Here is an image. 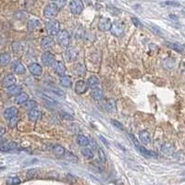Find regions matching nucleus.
I'll list each match as a JSON object with an SVG mask.
<instances>
[{"mask_svg": "<svg viewBox=\"0 0 185 185\" xmlns=\"http://www.w3.org/2000/svg\"><path fill=\"white\" fill-rule=\"evenodd\" d=\"M130 138H131V140H132V144H134V146H135V148L139 151V153L140 154H142L144 157H146V158H149V157H153V156H156V154L155 153H153V152H150V151H148L146 148H144V146H142L141 144H140V143L138 142V140L132 135V133L130 134Z\"/></svg>", "mask_w": 185, "mask_h": 185, "instance_id": "2", "label": "nucleus"}, {"mask_svg": "<svg viewBox=\"0 0 185 185\" xmlns=\"http://www.w3.org/2000/svg\"><path fill=\"white\" fill-rule=\"evenodd\" d=\"M46 30L49 35H51V36L56 35L57 32L60 31V24L57 21L50 20L49 22H47L46 23Z\"/></svg>", "mask_w": 185, "mask_h": 185, "instance_id": "3", "label": "nucleus"}, {"mask_svg": "<svg viewBox=\"0 0 185 185\" xmlns=\"http://www.w3.org/2000/svg\"><path fill=\"white\" fill-rule=\"evenodd\" d=\"M81 154L88 159H91L94 158V153H93V151L90 148H83L81 150Z\"/></svg>", "mask_w": 185, "mask_h": 185, "instance_id": "32", "label": "nucleus"}, {"mask_svg": "<svg viewBox=\"0 0 185 185\" xmlns=\"http://www.w3.org/2000/svg\"><path fill=\"white\" fill-rule=\"evenodd\" d=\"M64 156H65V158L67 159V160H69V161H71V162H77L78 161V158H77V157L76 156H74L72 153H71V152H65V154H64Z\"/></svg>", "mask_w": 185, "mask_h": 185, "instance_id": "33", "label": "nucleus"}, {"mask_svg": "<svg viewBox=\"0 0 185 185\" xmlns=\"http://www.w3.org/2000/svg\"><path fill=\"white\" fill-rule=\"evenodd\" d=\"M6 132V130H5V128H3V127H0V137L5 133Z\"/></svg>", "mask_w": 185, "mask_h": 185, "instance_id": "48", "label": "nucleus"}, {"mask_svg": "<svg viewBox=\"0 0 185 185\" xmlns=\"http://www.w3.org/2000/svg\"><path fill=\"white\" fill-rule=\"evenodd\" d=\"M139 137H140V140L143 144H150L151 142V137H150V134L149 132H146V131H142L139 133Z\"/></svg>", "mask_w": 185, "mask_h": 185, "instance_id": "20", "label": "nucleus"}, {"mask_svg": "<svg viewBox=\"0 0 185 185\" xmlns=\"http://www.w3.org/2000/svg\"><path fill=\"white\" fill-rule=\"evenodd\" d=\"M66 56L69 61H74L78 58L79 52L74 48H68L66 51Z\"/></svg>", "mask_w": 185, "mask_h": 185, "instance_id": "18", "label": "nucleus"}, {"mask_svg": "<svg viewBox=\"0 0 185 185\" xmlns=\"http://www.w3.org/2000/svg\"><path fill=\"white\" fill-rule=\"evenodd\" d=\"M38 175V170L36 168H32V169H30L28 172H27V178L29 179H33V178H36Z\"/></svg>", "mask_w": 185, "mask_h": 185, "instance_id": "35", "label": "nucleus"}, {"mask_svg": "<svg viewBox=\"0 0 185 185\" xmlns=\"http://www.w3.org/2000/svg\"><path fill=\"white\" fill-rule=\"evenodd\" d=\"M29 71L33 76H41L43 73V69L38 63H32L29 66Z\"/></svg>", "mask_w": 185, "mask_h": 185, "instance_id": "11", "label": "nucleus"}, {"mask_svg": "<svg viewBox=\"0 0 185 185\" xmlns=\"http://www.w3.org/2000/svg\"><path fill=\"white\" fill-rule=\"evenodd\" d=\"M111 27H112V22L109 19L107 18H101L99 20V22H98V28L100 31L102 32H107V31H110L111 30Z\"/></svg>", "mask_w": 185, "mask_h": 185, "instance_id": "8", "label": "nucleus"}, {"mask_svg": "<svg viewBox=\"0 0 185 185\" xmlns=\"http://www.w3.org/2000/svg\"><path fill=\"white\" fill-rule=\"evenodd\" d=\"M100 139L102 140V142H103V143H104V144H106V146H107V147L109 146V145H108V143H107V141H106V139H105V138H104L103 136H100Z\"/></svg>", "mask_w": 185, "mask_h": 185, "instance_id": "47", "label": "nucleus"}, {"mask_svg": "<svg viewBox=\"0 0 185 185\" xmlns=\"http://www.w3.org/2000/svg\"><path fill=\"white\" fill-rule=\"evenodd\" d=\"M161 150H162V152H163L164 154H166V155H171V154L173 153V151H174L173 146H172L171 144H163L162 147H161Z\"/></svg>", "mask_w": 185, "mask_h": 185, "instance_id": "29", "label": "nucleus"}, {"mask_svg": "<svg viewBox=\"0 0 185 185\" xmlns=\"http://www.w3.org/2000/svg\"><path fill=\"white\" fill-rule=\"evenodd\" d=\"M53 151L54 153H55V155H56V156H64V154L66 152L65 151V148L63 146L59 145V144H56V145L54 146Z\"/></svg>", "mask_w": 185, "mask_h": 185, "instance_id": "31", "label": "nucleus"}, {"mask_svg": "<svg viewBox=\"0 0 185 185\" xmlns=\"http://www.w3.org/2000/svg\"><path fill=\"white\" fill-rule=\"evenodd\" d=\"M8 184H20L21 183V181L19 180L18 177H11L7 180V182Z\"/></svg>", "mask_w": 185, "mask_h": 185, "instance_id": "38", "label": "nucleus"}, {"mask_svg": "<svg viewBox=\"0 0 185 185\" xmlns=\"http://www.w3.org/2000/svg\"><path fill=\"white\" fill-rule=\"evenodd\" d=\"M62 116H63V118H64L65 119H73V118H72L71 116H70V115H68V114H66V113L62 114Z\"/></svg>", "mask_w": 185, "mask_h": 185, "instance_id": "46", "label": "nucleus"}, {"mask_svg": "<svg viewBox=\"0 0 185 185\" xmlns=\"http://www.w3.org/2000/svg\"><path fill=\"white\" fill-rule=\"evenodd\" d=\"M70 9L73 15H80L83 10V3L81 0H71L70 3Z\"/></svg>", "mask_w": 185, "mask_h": 185, "instance_id": "5", "label": "nucleus"}, {"mask_svg": "<svg viewBox=\"0 0 185 185\" xmlns=\"http://www.w3.org/2000/svg\"><path fill=\"white\" fill-rule=\"evenodd\" d=\"M132 22H133V24L135 25V26L137 27H140L141 26V23H140V22L136 19V18H132Z\"/></svg>", "mask_w": 185, "mask_h": 185, "instance_id": "45", "label": "nucleus"}, {"mask_svg": "<svg viewBox=\"0 0 185 185\" xmlns=\"http://www.w3.org/2000/svg\"><path fill=\"white\" fill-rule=\"evenodd\" d=\"M56 41L63 46H69L70 45V34L66 30H61L56 34Z\"/></svg>", "mask_w": 185, "mask_h": 185, "instance_id": "4", "label": "nucleus"}, {"mask_svg": "<svg viewBox=\"0 0 185 185\" xmlns=\"http://www.w3.org/2000/svg\"><path fill=\"white\" fill-rule=\"evenodd\" d=\"M28 98H29V96H28L27 94H25V93H21V94H19V95L16 96L15 102H16V104H18V105H22V104H24L26 101H28Z\"/></svg>", "mask_w": 185, "mask_h": 185, "instance_id": "25", "label": "nucleus"}, {"mask_svg": "<svg viewBox=\"0 0 185 185\" xmlns=\"http://www.w3.org/2000/svg\"><path fill=\"white\" fill-rule=\"evenodd\" d=\"M24 105H25V107L28 108V109H32V108H35L36 106H37V103L35 102V101H33V100H31V101H26L25 103H24Z\"/></svg>", "mask_w": 185, "mask_h": 185, "instance_id": "37", "label": "nucleus"}, {"mask_svg": "<svg viewBox=\"0 0 185 185\" xmlns=\"http://www.w3.org/2000/svg\"><path fill=\"white\" fill-rule=\"evenodd\" d=\"M54 45H55V41H54L53 38L50 37V36H46L41 41V47L46 51L50 50L54 46Z\"/></svg>", "mask_w": 185, "mask_h": 185, "instance_id": "7", "label": "nucleus"}, {"mask_svg": "<svg viewBox=\"0 0 185 185\" xmlns=\"http://www.w3.org/2000/svg\"><path fill=\"white\" fill-rule=\"evenodd\" d=\"M40 26V21L36 20V19H32L29 21L28 22V29L30 31H33L34 29H36L37 27Z\"/></svg>", "mask_w": 185, "mask_h": 185, "instance_id": "30", "label": "nucleus"}, {"mask_svg": "<svg viewBox=\"0 0 185 185\" xmlns=\"http://www.w3.org/2000/svg\"><path fill=\"white\" fill-rule=\"evenodd\" d=\"M3 115H4V118H5L6 119L9 120L11 118H13V117H15V116L18 115V109H17L15 106H10V107L7 108V109L4 111Z\"/></svg>", "mask_w": 185, "mask_h": 185, "instance_id": "14", "label": "nucleus"}, {"mask_svg": "<svg viewBox=\"0 0 185 185\" xmlns=\"http://www.w3.org/2000/svg\"><path fill=\"white\" fill-rule=\"evenodd\" d=\"M75 71H76V73H77L78 75H80V76H81V75H84L85 72H86L84 66L81 65V64H77V66H76V68H75Z\"/></svg>", "mask_w": 185, "mask_h": 185, "instance_id": "34", "label": "nucleus"}, {"mask_svg": "<svg viewBox=\"0 0 185 185\" xmlns=\"http://www.w3.org/2000/svg\"><path fill=\"white\" fill-rule=\"evenodd\" d=\"M50 90L53 92V93H55V94H56V95H62V96H64L65 95V92H63V91H61L60 89H57V88H54V87H52V88H50Z\"/></svg>", "mask_w": 185, "mask_h": 185, "instance_id": "43", "label": "nucleus"}, {"mask_svg": "<svg viewBox=\"0 0 185 185\" xmlns=\"http://www.w3.org/2000/svg\"><path fill=\"white\" fill-rule=\"evenodd\" d=\"M60 84L64 87H67V88H70L72 84V80L71 76H67V75H63L61 76L60 78Z\"/></svg>", "mask_w": 185, "mask_h": 185, "instance_id": "24", "label": "nucleus"}, {"mask_svg": "<svg viewBox=\"0 0 185 185\" xmlns=\"http://www.w3.org/2000/svg\"><path fill=\"white\" fill-rule=\"evenodd\" d=\"M54 71L57 75L63 76L66 73V67L61 61H56L54 64Z\"/></svg>", "mask_w": 185, "mask_h": 185, "instance_id": "13", "label": "nucleus"}, {"mask_svg": "<svg viewBox=\"0 0 185 185\" xmlns=\"http://www.w3.org/2000/svg\"><path fill=\"white\" fill-rule=\"evenodd\" d=\"M42 117V114L39 110L35 109V108H32L30 110L29 112V119L32 120V121H37L41 119Z\"/></svg>", "mask_w": 185, "mask_h": 185, "instance_id": "19", "label": "nucleus"}, {"mask_svg": "<svg viewBox=\"0 0 185 185\" xmlns=\"http://www.w3.org/2000/svg\"><path fill=\"white\" fill-rule=\"evenodd\" d=\"M162 5L164 6H171V7H180V3L176 2V1H166L164 3H162Z\"/></svg>", "mask_w": 185, "mask_h": 185, "instance_id": "40", "label": "nucleus"}, {"mask_svg": "<svg viewBox=\"0 0 185 185\" xmlns=\"http://www.w3.org/2000/svg\"><path fill=\"white\" fill-rule=\"evenodd\" d=\"M87 84H88V87H90L91 89H93V88H95V87H97L98 85H99V79L96 77V76H95V75H93V76H91L88 80H87Z\"/></svg>", "mask_w": 185, "mask_h": 185, "instance_id": "27", "label": "nucleus"}, {"mask_svg": "<svg viewBox=\"0 0 185 185\" xmlns=\"http://www.w3.org/2000/svg\"><path fill=\"white\" fill-rule=\"evenodd\" d=\"M88 89V84L86 81L82 80H80L76 82L75 84V92L79 95H82L84 94Z\"/></svg>", "mask_w": 185, "mask_h": 185, "instance_id": "12", "label": "nucleus"}, {"mask_svg": "<svg viewBox=\"0 0 185 185\" xmlns=\"http://www.w3.org/2000/svg\"><path fill=\"white\" fill-rule=\"evenodd\" d=\"M18 147V144L15 142H7L5 144H3L0 146V150L3 152H7V151H11L14 150Z\"/></svg>", "mask_w": 185, "mask_h": 185, "instance_id": "17", "label": "nucleus"}, {"mask_svg": "<svg viewBox=\"0 0 185 185\" xmlns=\"http://www.w3.org/2000/svg\"><path fill=\"white\" fill-rule=\"evenodd\" d=\"M183 13H184V14H185V8H184V9H183Z\"/></svg>", "mask_w": 185, "mask_h": 185, "instance_id": "49", "label": "nucleus"}, {"mask_svg": "<svg viewBox=\"0 0 185 185\" xmlns=\"http://www.w3.org/2000/svg\"><path fill=\"white\" fill-rule=\"evenodd\" d=\"M77 143L79 144L80 146H87L90 144V141L84 135H78V137H77Z\"/></svg>", "mask_w": 185, "mask_h": 185, "instance_id": "28", "label": "nucleus"}, {"mask_svg": "<svg viewBox=\"0 0 185 185\" xmlns=\"http://www.w3.org/2000/svg\"><path fill=\"white\" fill-rule=\"evenodd\" d=\"M111 123H112L117 129L121 130V131L124 130V128H123V126H122V124H121L120 122H119V121H117V120H111Z\"/></svg>", "mask_w": 185, "mask_h": 185, "instance_id": "42", "label": "nucleus"}, {"mask_svg": "<svg viewBox=\"0 0 185 185\" xmlns=\"http://www.w3.org/2000/svg\"><path fill=\"white\" fill-rule=\"evenodd\" d=\"M16 83V78L13 74H7V76H5V78L3 79L2 84L4 87L8 88L12 85H14Z\"/></svg>", "mask_w": 185, "mask_h": 185, "instance_id": "15", "label": "nucleus"}, {"mask_svg": "<svg viewBox=\"0 0 185 185\" xmlns=\"http://www.w3.org/2000/svg\"><path fill=\"white\" fill-rule=\"evenodd\" d=\"M168 46L179 53H182L185 50L184 46L182 44H179V43H168Z\"/></svg>", "mask_w": 185, "mask_h": 185, "instance_id": "22", "label": "nucleus"}, {"mask_svg": "<svg viewBox=\"0 0 185 185\" xmlns=\"http://www.w3.org/2000/svg\"><path fill=\"white\" fill-rule=\"evenodd\" d=\"M52 1L57 5V7H59V9L62 8V7H64L65 5L67 4V0H52Z\"/></svg>", "mask_w": 185, "mask_h": 185, "instance_id": "39", "label": "nucleus"}, {"mask_svg": "<svg viewBox=\"0 0 185 185\" xmlns=\"http://www.w3.org/2000/svg\"><path fill=\"white\" fill-rule=\"evenodd\" d=\"M58 11H59V7H57V5L56 3H50L48 4L46 7H45V10H44V15L46 18L49 19V20H52L55 17H56V15L58 14Z\"/></svg>", "mask_w": 185, "mask_h": 185, "instance_id": "1", "label": "nucleus"}, {"mask_svg": "<svg viewBox=\"0 0 185 185\" xmlns=\"http://www.w3.org/2000/svg\"><path fill=\"white\" fill-rule=\"evenodd\" d=\"M42 62H43V64L45 66H48V67L54 65L55 62H56V59H55L54 55L46 51V53H44L43 56H42Z\"/></svg>", "mask_w": 185, "mask_h": 185, "instance_id": "9", "label": "nucleus"}, {"mask_svg": "<svg viewBox=\"0 0 185 185\" xmlns=\"http://www.w3.org/2000/svg\"><path fill=\"white\" fill-rule=\"evenodd\" d=\"M18 121H19V119H18V117H17V116H15V117L11 118V119H9V126H10L11 128H14V127L17 125Z\"/></svg>", "mask_w": 185, "mask_h": 185, "instance_id": "41", "label": "nucleus"}, {"mask_svg": "<svg viewBox=\"0 0 185 185\" xmlns=\"http://www.w3.org/2000/svg\"><path fill=\"white\" fill-rule=\"evenodd\" d=\"M11 60V56L8 53H2L0 55V65L6 67L9 64Z\"/></svg>", "mask_w": 185, "mask_h": 185, "instance_id": "21", "label": "nucleus"}, {"mask_svg": "<svg viewBox=\"0 0 185 185\" xmlns=\"http://www.w3.org/2000/svg\"><path fill=\"white\" fill-rule=\"evenodd\" d=\"M97 151H98V158L100 159L101 163H103V164L106 163V155H105L104 151H103L100 147H98Z\"/></svg>", "mask_w": 185, "mask_h": 185, "instance_id": "36", "label": "nucleus"}, {"mask_svg": "<svg viewBox=\"0 0 185 185\" xmlns=\"http://www.w3.org/2000/svg\"><path fill=\"white\" fill-rule=\"evenodd\" d=\"M22 86L14 84V85H12V86L7 88V93L9 95H18L19 94L22 93Z\"/></svg>", "mask_w": 185, "mask_h": 185, "instance_id": "23", "label": "nucleus"}, {"mask_svg": "<svg viewBox=\"0 0 185 185\" xmlns=\"http://www.w3.org/2000/svg\"><path fill=\"white\" fill-rule=\"evenodd\" d=\"M91 144H92V147H93L94 149H96V150H97L98 147H99V146L96 144V143H95V141L94 139H91Z\"/></svg>", "mask_w": 185, "mask_h": 185, "instance_id": "44", "label": "nucleus"}, {"mask_svg": "<svg viewBox=\"0 0 185 185\" xmlns=\"http://www.w3.org/2000/svg\"><path fill=\"white\" fill-rule=\"evenodd\" d=\"M11 70L16 74H23L25 72V67L24 65L20 61H15L11 65Z\"/></svg>", "mask_w": 185, "mask_h": 185, "instance_id": "10", "label": "nucleus"}, {"mask_svg": "<svg viewBox=\"0 0 185 185\" xmlns=\"http://www.w3.org/2000/svg\"><path fill=\"white\" fill-rule=\"evenodd\" d=\"M111 33L116 37H121L124 34V25L120 22H116L112 24L111 27Z\"/></svg>", "mask_w": 185, "mask_h": 185, "instance_id": "6", "label": "nucleus"}, {"mask_svg": "<svg viewBox=\"0 0 185 185\" xmlns=\"http://www.w3.org/2000/svg\"><path fill=\"white\" fill-rule=\"evenodd\" d=\"M91 95L93 97V99L96 100V101H100L104 98V94H103V91L98 88V87H95L92 89L91 91Z\"/></svg>", "mask_w": 185, "mask_h": 185, "instance_id": "16", "label": "nucleus"}, {"mask_svg": "<svg viewBox=\"0 0 185 185\" xmlns=\"http://www.w3.org/2000/svg\"><path fill=\"white\" fill-rule=\"evenodd\" d=\"M106 109H107V111L110 112V113L116 112V110H117L116 101H115L113 98L107 99V101H106Z\"/></svg>", "mask_w": 185, "mask_h": 185, "instance_id": "26", "label": "nucleus"}]
</instances>
